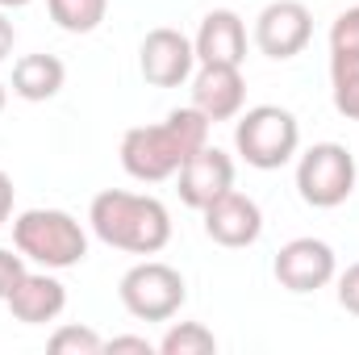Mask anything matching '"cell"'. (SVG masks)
<instances>
[{
    "label": "cell",
    "mask_w": 359,
    "mask_h": 355,
    "mask_svg": "<svg viewBox=\"0 0 359 355\" xmlns=\"http://www.w3.org/2000/svg\"><path fill=\"white\" fill-rule=\"evenodd\" d=\"M209 138V117L188 105V109H172L168 121L159 126H134L121 138V168L134 180H168L180 172V163L201 151Z\"/></svg>",
    "instance_id": "6da1fadb"
},
{
    "label": "cell",
    "mask_w": 359,
    "mask_h": 355,
    "mask_svg": "<svg viewBox=\"0 0 359 355\" xmlns=\"http://www.w3.org/2000/svg\"><path fill=\"white\" fill-rule=\"evenodd\" d=\"M13 51V21H4V13H0V59Z\"/></svg>",
    "instance_id": "d4e9b609"
},
{
    "label": "cell",
    "mask_w": 359,
    "mask_h": 355,
    "mask_svg": "<svg viewBox=\"0 0 359 355\" xmlns=\"http://www.w3.org/2000/svg\"><path fill=\"white\" fill-rule=\"evenodd\" d=\"M247 100V84L238 67H217V63H201L196 80H192V105L209 117V121H230Z\"/></svg>",
    "instance_id": "4fadbf2b"
},
{
    "label": "cell",
    "mask_w": 359,
    "mask_h": 355,
    "mask_svg": "<svg viewBox=\"0 0 359 355\" xmlns=\"http://www.w3.org/2000/svg\"><path fill=\"white\" fill-rule=\"evenodd\" d=\"M21 260H25V255H13V251L0 247V301H4V297L17 288V280L25 276V264H21Z\"/></svg>",
    "instance_id": "44dd1931"
},
{
    "label": "cell",
    "mask_w": 359,
    "mask_h": 355,
    "mask_svg": "<svg viewBox=\"0 0 359 355\" xmlns=\"http://www.w3.org/2000/svg\"><path fill=\"white\" fill-rule=\"evenodd\" d=\"M13 243L21 255H29L46 267H72L88 255L84 226L63 209H25L13 222Z\"/></svg>",
    "instance_id": "3957f363"
},
{
    "label": "cell",
    "mask_w": 359,
    "mask_h": 355,
    "mask_svg": "<svg viewBox=\"0 0 359 355\" xmlns=\"http://www.w3.org/2000/svg\"><path fill=\"white\" fill-rule=\"evenodd\" d=\"M297 188H301V201L313 205V209H334L351 196L355 188V159L347 147L339 142H318L301 155L297 163Z\"/></svg>",
    "instance_id": "5b68a950"
},
{
    "label": "cell",
    "mask_w": 359,
    "mask_h": 355,
    "mask_svg": "<svg viewBox=\"0 0 359 355\" xmlns=\"http://www.w3.org/2000/svg\"><path fill=\"white\" fill-rule=\"evenodd\" d=\"M67 80V67L55 59V55H21L13 63V92L21 100H50L55 92L63 88Z\"/></svg>",
    "instance_id": "9a60e30c"
},
{
    "label": "cell",
    "mask_w": 359,
    "mask_h": 355,
    "mask_svg": "<svg viewBox=\"0 0 359 355\" xmlns=\"http://www.w3.org/2000/svg\"><path fill=\"white\" fill-rule=\"evenodd\" d=\"M4 301H8V309H13L17 322L42 326V322H55V318L63 314L67 288H63L55 276H34V272H25V276L17 280V288H13Z\"/></svg>",
    "instance_id": "5bb4252c"
},
{
    "label": "cell",
    "mask_w": 359,
    "mask_h": 355,
    "mask_svg": "<svg viewBox=\"0 0 359 355\" xmlns=\"http://www.w3.org/2000/svg\"><path fill=\"white\" fill-rule=\"evenodd\" d=\"M88 222L100 243H109L117 251H134V255H159L172 239V217H168L163 201L138 196L126 188L96 192Z\"/></svg>",
    "instance_id": "7a4b0ae2"
},
{
    "label": "cell",
    "mask_w": 359,
    "mask_h": 355,
    "mask_svg": "<svg viewBox=\"0 0 359 355\" xmlns=\"http://www.w3.org/2000/svg\"><path fill=\"white\" fill-rule=\"evenodd\" d=\"M0 109H4V88H0Z\"/></svg>",
    "instance_id": "4316f807"
},
{
    "label": "cell",
    "mask_w": 359,
    "mask_h": 355,
    "mask_svg": "<svg viewBox=\"0 0 359 355\" xmlns=\"http://www.w3.org/2000/svg\"><path fill=\"white\" fill-rule=\"evenodd\" d=\"M4 8H21V4H29V0H0Z\"/></svg>",
    "instance_id": "484cf974"
},
{
    "label": "cell",
    "mask_w": 359,
    "mask_h": 355,
    "mask_svg": "<svg viewBox=\"0 0 359 355\" xmlns=\"http://www.w3.org/2000/svg\"><path fill=\"white\" fill-rule=\"evenodd\" d=\"M330 55H359V4L334 17V25H330Z\"/></svg>",
    "instance_id": "ffe728a7"
},
{
    "label": "cell",
    "mask_w": 359,
    "mask_h": 355,
    "mask_svg": "<svg viewBox=\"0 0 359 355\" xmlns=\"http://www.w3.org/2000/svg\"><path fill=\"white\" fill-rule=\"evenodd\" d=\"M205 234L222 247H251L259 234H264V213L259 205L238 192V188H226L217 201H209L205 209Z\"/></svg>",
    "instance_id": "9c48e42d"
},
{
    "label": "cell",
    "mask_w": 359,
    "mask_h": 355,
    "mask_svg": "<svg viewBox=\"0 0 359 355\" xmlns=\"http://www.w3.org/2000/svg\"><path fill=\"white\" fill-rule=\"evenodd\" d=\"M334 276V251L322 239H292L276 255V280L288 293H313Z\"/></svg>",
    "instance_id": "8fae6325"
},
{
    "label": "cell",
    "mask_w": 359,
    "mask_h": 355,
    "mask_svg": "<svg viewBox=\"0 0 359 355\" xmlns=\"http://www.w3.org/2000/svg\"><path fill=\"white\" fill-rule=\"evenodd\" d=\"M46 8L67 34H92L104 21L109 0H46Z\"/></svg>",
    "instance_id": "e0dca14e"
},
{
    "label": "cell",
    "mask_w": 359,
    "mask_h": 355,
    "mask_svg": "<svg viewBox=\"0 0 359 355\" xmlns=\"http://www.w3.org/2000/svg\"><path fill=\"white\" fill-rule=\"evenodd\" d=\"M121 305L142 318V322H168L184 305L188 288H184V276L172 264H159V260H147V264L130 267L121 276Z\"/></svg>",
    "instance_id": "8992f818"
},
{
    "label": "cell",
    "mask_w": 359,
    "mask_h": 355,
    "mask_svg": "<svg viewBox=\"0 0 359 355\" xmlns=\"http://www.w3.org/2000/svg\"><path fill=\"white\" fill-rule=\"evenodd\" d=\"M46 351L50 355H100L104 343H100V335L88 330V326H59V330L50 335Z\"/></svg>",
    "instance_id": "d6986e66"
},
{
    "label": "cell",
    "mask_w": 359,
    "mask_h": 355,
    "mask_svg": "<svg viewBox=\"0 0 359 355\" xmlns=\"http://www.w3.org/2000/svg\"><path fill=\"white\" fill-rule=\"evenodd\" d=\"M339 301H343L347 314L359 318V264H351L343 276H339Z\"/></svg>",
    "instance_id": "7402d4cb"
},
{
    "label": "cell",
    "mask_w": 359,
    "mask_h": 355,
    "mask_svg": "<svg viewBox=\"0 0 359 355\" xmlns=\"http://www.w3.org/2000/svg\"><path fill=\"white\" fill-rule=\"evenodd\" d=\"M159 351L163 355H213L217 351V339H213V330L201 326V322H180V326H172V330L163 335Z\"/></svg>",
    "instance_id": "ac0fdd59"
},
{
    "label": "cell",
    "mask_w": 359,
    "mask_h": 355,
    "mask_svg": "<svg viewBox=\"0 0 359 355\" xmlns=\"http://www.w3.org/2000/svg\"><path fill=\"white\" fill-rule=\"evenodd\" d=\"M330 88H334V109L359 121V55H330Z\"/></svg>",
    "instance_id": "2e32d148"
},
{
    "label": "cell",
    "mask_w": 359,
    "mask_h": 355,
    "mask_svg": "<svg viewBox=\"0 0 359 355\" xmlns=\"http://www.w3.org/2000/svg\"><path fill=\"white\" fill-rule=\"evenodd\" d=\"M8 213H13V180L8 172H0V226L8 222Z\"/></svg>",
    "instance_id": "cb8c5ba5"
},
{
    "label": "cell",
    "mask_w": 359,
    "mask_h": 355,
    "mask_svg": "<svg viewBox=\"0 0 359 355\" xmlns=\"http://www.w3.org/2000/svg\"><path fill=\"white\" fill-rule=\"evenodd\" d=\"M313 34V17L301 0H271L255 21V42L268 59H292L305 51Z\"/></svg>",
    "instance_id": "ba28073f"
},
{
    "label": "cell",
    "mask_w": 359,
    "mask_h": 355,
    "mask_svg": "<svg viewBox=\"0 0 359 355\" xmlns=\"http://www.w3.org/2000/svg\"><path fill=\"white\" fill-rule=\"evenodd\" d=\"M226 188H234V159L217 147H201L180 163V201L192 209H205L209 201H217Z\"/></svg>",
    "instance_id": "30bf717a"
},
{
    "label": "cell",
    "mask_w": 359,
    "mask_h": 355,
    "mask_svg": "<svg viewBox=\"0 0 359 355\" xmlns=\"http://www.w3.org/2000/svg\"><path fill=\"white\" fill-rule=\"evenodd\" d=\"M104 351L109 355H151L155 347H151L147 339H138V335H121V339H109Z\"/></svg>",
    "instance_id": "603a6c76"
},
{
    "label": "cell",
    "mask_w": 359,
    "mask_h": 355,
    "mask_svg": "<svg viewBox=\"0 0 359 355\" xmlns=\"http://www.w3.org/2000/svg\"><path fill=\"white\" fill-rule=\"evenodd\" d=\"M297 142H301L297 117L288 109H280V105H255V109H247V117L234 130L238 155L251 168H259V172H271V168L288 163L292 151H297Z\"/></svg>",
    "instance_id": "277c9868"
},
{
    "label": "cell",
    "mask_w": 359,
    "mask_h": 355,
    "mask_svg": "<svg viewBox=\"0 0 359 355\" xmlns=\"http://www.w3.org/2000/svg\"><path fill=\"white\" fill-rule=\"evenodd\" d=\"M192 63H196V46L172 29V25H159L142 38V51H138V67L147 76V84L155 88H180L188 76H192Z\"/></svg>",
    "instance_id": "52a82bcc"
},
{
    "label": "cell",
    "mask_w": 359,
    "mask_h": 355,
    "mask_svg": "<svg viewBox=\"0 0 359 355\" xmlns=\"http://www.w3.org/2000/svg\"><path fill=\"white\" fill-rule=\"evenodd\" d=\"M196 59L201 63H217V67H243L247 59V29L243 17L234 8H213L205 13L201 29H196Z\"/></svg>",
    "instance_id": "7c38bea8"
}]
</instances>
